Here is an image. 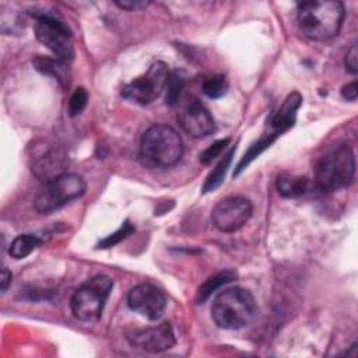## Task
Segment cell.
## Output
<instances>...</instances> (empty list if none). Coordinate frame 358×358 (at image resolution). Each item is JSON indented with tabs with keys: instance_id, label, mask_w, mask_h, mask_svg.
I'll return each instance as SVG.
<instances>
[{
	"instance_id": "8fae6325",
	"label": "cell",
	"mask_w": 358,
	"mask_h": 358,
	"mask_svg": "<svg viewBox=\"0 0 358 358\" xmlns=\"http://www.w3.org/2000/svg\"><path fill=\"white\" fill-rule=\"evenodd\" d=\"M66 165V152L53 144L38 145L31 155V171L38 179L43 182H49L63 175Z\"/></svg>"
},
{
	"instance_id": "3957f363",
	"label": "cell",
	"mask_w": 358,
	"mask_h": 358,
	"mask_svg": "<svg viewBox=\"0 0 358 358\" xmlns=\"http://www.w3.org/2000/svg\"><path fill=\"white\" fill-rule=\"evenodd\" d=\"M355 176V157L347 144L327 151L316 165V185L323 192H334L350 186Z\"/></svg>"
},
{
	"instance_id": "83f0119b",
	"label": "cell",
	"mask_w": 358,
	"mask_h": 358,
	"mask_svg": "<svg viewBox=\"0 0 358 358\" xmlns=\"http://www.w3.org/2000/svg\"><path fill=\"white\" fill-rule=\"evenodd\" d=\"M341 95L347 101H355L357 96H358V84H357V81H352V83L344 85L343 90H341Z\"/></svg>"
},
{
	"instance_id": "4fadbf2b",
	"label": "cell",
	"mask_w": 358,
	"mask_h": 358,
	"mask_svg": "<svg viewBox=\"0 0 358 358\" xmlns=\"http://www.w3.org/2000/svg\"><path fill=\"white\" fill-rule=\"evenodd\" d=\"M182 129L192 137L200 138L215 130V122L208 109L197 99L190 101L179 115Z\"/></svg>"
},
{
	"instance_id": "7402d4cb",
	"label": "cell",
	"mask_w": 358,
	"mask_h": 358,
	"mask_svg": "<svg viewBox=\"0 0 358 358\" xmlns=\"http://www.w3.org/2000/svg\"><path fill=\"white\" fill-rule=\"evenodd\" d=\"M278 136H280V134L274 131V133H271V134H268V136L260 138L257 143L252 144V147L249 148V151H248V152L245 154V157L241 159V162H239V165H238V168H236V171H235V175H239L241 171H243L257 155H260L267 147H270V144H271Z\"/></svg>"
},
{
	"instance_id": "52a82bcc",
	"label": "cell",
	"mask_w": 358,
	"mask_h": 358,
	"mask_svg": "<svg viewBox=\"0 0 358 358\" xmlns=\"http://www.w3.org/2000/svg\"><path fill=\"white\" fill-rule=\"evenodd\" d=\"M36 17L35 35L36 39L45 45L53 56L63 62H70L74 57V48L69 28L57 17L45 11L34 13Z\"/></svg>"
},
{
	"instance_id": "44dd1931",
	"label": "cell",
	"mask_w": 358,
	"mask_h": 358,
	"mask_svg": "<svg viewBox=\"0 0 358 358\" xmlns=\"http://www.w3.org/2000/svg\"><path fill=\"white\" fill-rule=\"evenodd\" d=\"M201 88L204 95H207L208 98H221L228 91V81L222 74H213L203 80Z\"/></svg>"
},
{
	"instance_id": "7a4b0ae2",
	"label": "cell",
	"mask_w": 358,
	"mask_h": 358,
	"mask_svg": "<svg viewBox=\"0 0 358 358\" xmlns=\"http://www.w3.org/2000/svg\"><path fill=\"white\" fill-rule=\"evenodd\" d=\"M256 312L257 305L253 295L242 287L221 291L211 305L213 320L225 330H238L248 326L256 316Z\"/></svg>"
},
{
	"instance_id": "4316f807",
	"label": "cell",
	"mask_w": 358,
	"mask_h": 358,
	"mask_svg": "<svg viewBox=\"0 0 358 358\" xmlns=\"http://www.w3.org/2000/svg\"><path fill=\"white\" fill-rule=\"evenodd\" d=\"M119 8L129 10V11H138L143 8H147L150 6V1L145 0H120L115 3Z\"/></svg>"
},
{
	"instance_id": "e0dca14e",
	"label": "cell",
	"mask_w": 358,
	"mask_h": 358,
	"mask_svg": "<svg viewBox=\"0 0 358 358\" xmlns=\"http://www.w3.org/2000/svg\"><path fill=\"white\" fill-rule=\"evenodd\" d=\"M235 278H236V273L232 270H224V271L214 274L213 277L206 280L204 284L200 285V288L197 291V296H196L197 303H204L217 289H220L222 285L234 281Z\"/></svg>"
},
{
	"instance_id": "7c38bea8",
	"label": "cell",
	"mask_w": 358,
	"mask_h": 358,
	"mask_svg": "<svg viewBox=\"0 0 358 358\" xmlns=\"http://www.w3.org/2000/svg\"><path fill=\"white\" fill-rule=\"evenodd\" d=\"M127 338L131 345L147 352H162L172 348L176 343L173 329L168 322L136 330Z\"/></svg>"
},
{
	"instance_id": "6da1fadb",
	"label": "cell",
	"mask_w": 358,
	"mask_h": 358,
	"mask_svg": "<svg viewBox=\"0 0 358 358\" xmlns=\"http://www.w3.org/2000/svg\"><path fill=\"white\" fill-rule=\"evenodd\" d=\"M345 10L341 1H305L298 6L296 21L303 36L312 41L334 38L343 25Z\"/></svg>"
},
{
	"instance_id": "f1b7e54d",
	"label": "cell",
	"mask_w": 358,
	"mask_h": 358,
	"mask_svg": "<svg viewBox=\"0 0 358 358\" xmlns=\"http://www.w3.org/2000/svg\"><path fill=\"white\" fill-rule=\"evenodd\" d=\"M11 280H13L11 271H10L7 267H3V270H1V280H0V282H1V291H3V292L7 291V288H8L10 284H11Z\"/></svg>"
},
{
	"instance_id": "30bf717a",
	"label": "cell",
	"mask_w": 358,
	"mask_h": 358,
	"mask_svg": "<svg viewBox=\"0 0 358 358\" xmlns=\"http://www.w3.org/2000/svg\"><path fill=\"white\" fill-rule=\"evenodd\" d=\"M127 306L147 317L148 320H157L162 316L166 308V296L165 294L150 282H143L133 287L127 294Z\"/></svg>"
},
{
	"instance_id": "ba28073f",
	"label": "cell",
	"mask_w": 358,
	"mask_h": 358,
	"mask_svg": "<svg viewBox=\"0 0 358 358\" xmlns=\"http://www.w3.org/2000/svg\"><path fill=\"white\" fill-rule=\"evenodd\" d=\"M168 74V66L158 60L152 63L143 76L127 83L122 88L120 95L130 102L148 105L162 94Z\"/></svg>"
},
{
	"instance_id": "5b68a950",
	"label": "cell",
	"mask_w": 358,
	"mask_h": 358,
	"mask_svg": "<svg viewBox=\"0 0 358 358\" xmlns=\"http://www.w3.org/2000/svg\"><path fill=\"white\" fill-rule=\"evenodd\" d=\"M113 281L106 275H95L78 287L70 299L74 317L83 322L98 320L112 291Z\"/></svg>"
},
{
	"instance_id": "484cf974",
	"label": "cell",
	"mask_w": 358,
	"mask_h": 358,
	"mask_svg": "<svg viewBox=\"0 0 358 358\" xmlns=\"http://www.w3.org/2000/svg\"><path fill=\"white\" fill-rule=\"evenodd\" d=\"M357 57H358V48L357 43H352L350 46V49L345 53V69L351 73V74H357L358 71V63H357Z\"/></svg>"
},
{
	"instance_id": "d4e9b609",
	"label": "cell",
	"mask_w": 358,
	"mask_h": 358,
	"mask_svg": "<svg viewBox=\"0 0 358 358\" xmlns=\"http://www.w3.org/2000/svg\"><path fill=\"white\" fill-rule=\"evenodd\" d=\"M229 144V138H221V140H217L214 141L211 145H208L201 154H200V162L201 164H210L213 159H215L221 152L222 150Z\"/></svg>"
},
{
	"instance_id": "9c48e42d",
	"label": "cell",
	"mask_w": 358,
	"mask_h": 358,
	"mask_svg": "<svg viewBox=\"0 0 358 358\" xmlns=\"http://www.w3.org/2000/svg\"><path fill=\"white\" fill-rule=\"evenodd\" d=\"M250 201L241 196H231L221 200L211 213L214 227L221 232H235L252 217Z\"/></svg>"
},
{
	"instance_id": "d6986e66",
	"label": "cell",
	"mask_w": 358,
	"mask_h": 358,
	"mask_svg": "<svg viewBox=\"0 0 358 358\" xmlns=\"http://www.w3.org/2000/svg\"><path fill=\"white\" fill-rule=\"evenodd\" d=\"M234 152H235V147H232L222 158L221 161L215 165V168L210 172V175L207 176L204 185H203V193H207V192H213L215 190L224 180L225 178V173L232 162V157H234Z\"/></svg>"
},
{
	"instance_id": "277c9868",
	"label": "cell",
	"mask_w": 358,
	"mask_h": 358,
	"mask_svg": "<svg viewBox=\"0 0 358 358\" xmlns=\"http://www.w3.org/2000/svg\"><path fill=\"white\" fill-rule=\"evenodd\" d=\"M140 151L150 164L168 168L178 164L182 158L183 143L173 127L168 124H154L144 131Z\"/></svg>"
},
{
	"instance_id": "ac0fdd59",
	"label": "cell",
	"mask_w": 358,
	"mask_h": 358,
	"mask_svg": "<svg viewBox=\"0 0 358 358\" xmlns=\"http://www.w3.org/2000/svg\"><path fill=\"white\" fill-rule=\"evenodd\" d=\"M41 245H42V239L38 238L36 235L22 234L13 239V242L10 243V248H8V255L13 259L20 260V259L29 256Z\"/></svg>"
},
{
	"instance_id": "9a60e30c",
	"label": "cell",
	"mask_w": 358,
	"mask_h": 358,
	"mask_svg": "<svg viewBox=\"0 0 358 358\" xmlns=\"http://www.w3.org/2000/svg\"><path fill=\"white\" fill-rule=\"evenodd\" d=\"M35 69L43 74L52 76L53 78H56L62 85L69 84V66L67 62H63L57 57L52 59L48 56H36L32 60Z\"/></svg>"
},
{
	"instance_id": "2e32d148",
	"label": "cell",
	"mask_w": 358,
	"mask_h": 358,
	"mask_svg": "<svg viewBox=\"0 0 358 358\" xmlns=\"http://www.w3.org/2000/svg\"><path fill=\"white\" fill-rule=\"evenodd\" d=\"M309 187V180L305 176H294L289 173H281L277 178L278 193L288 199H295L306 193Z\"/></svg>"
},
{
	"instance_id": "ffe728a7",
	"label": "cell",
	"mask_w": 358,
	"mask_h": 358,
	"mask_svg": "<svg viewBox=\"0 0 358 358\" xmlns=\"http://www.w3.org/2000/svg\"><path fill=\"white\" fill-rule=\"evenodd\" d=\"M185 85V78L179 71H169L165 83V103L173 106L178 103Z\"/></svg>"
},
{
	"instance_id": "5bb4252c",
	"label": "cell",
	"mask_w": 358,
	"mask_h": 358,
	"mask_svg": "<svg viewBox=\"0 0 358 358\" xmlns=\"http://www.w3.org/2000/svg\"><path fill=\"white\" fill-rule=\"evenodd\" d=\"M301 102H302V96L298 92H292L285 98L280 109L273 115L270 120V124L275 133L281 134L294 126L296 110L299 109Z\"/></svg>"
},
{
	"instance_id": "8992f818",
	"label": "cell",
	"mask_w": 358,
	"mask_h": 358,
	"mask_svg": "<svg viewBox=\"0 0 358 358\" xmlns=\"http://www.w3.org/2000/svg\"><path fill=\"white\" fill-rule=\"evenodd\" d=\"M85 180L77 173H63L49 182L38 193L35 208L39 214H52L85 193Z\"/></svg>"
},
{
	"instance_id": "cb8c5ba5",
	"label": "cell",
	"mask_w": 358,
	"mask_h": 358,
	"mask_svg": "<svg viewBox=\"0 0 358 358\" xmlns=\"http://www.w3.org/2000/svg\"><path fill=\"white\" fill-rule=\"evenodd\" d=\"M87 101H88V92L85 91V88H83V87L77 88L73 92V95L70 96V101H69V113H70V116H76V115L81 113L83 109L87 105Z\"/></svg>"
},
{
	"instance_id": "603a6c76",
	"label": "cell",
	"mask_w": 358,
	"mask_h": 358,
	"mask_svg": "<svg viewBox=\"0 0 358 358\" xmlns=\"http://www.w3.org/2000/svg\"><path fill=\"white\" fill-rule=\"evenodd\" d=\"M131 232H134V227H133V225L130 224V221L127 220V221H124V222L122 224V227H120L116 232H113V234L108 235L106 238H103V239L98 243V248H101V249L112 248V246H115L116 243H119L120 241H123L124 238H127Z\"/></svg>"
}]
</instances>
